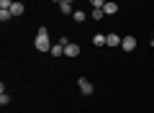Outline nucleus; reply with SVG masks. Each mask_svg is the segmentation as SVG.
<instances>
[{
  "label": "nucleus",
  "instance_id": "obj_1",
  "mask_svg": "<svg viewBox=\"0 0 154 113\" xmlns=\"http://www.w3.org/2000/svg\"><path fill=\"white\" fill-rule=\"evenodd\" d=\"M33 46H36L38 52H51V39H49V31H46V26H41V28H38Z\"/></svg>",
  "mask_w": 154,
  "mask_h": 113
},
{
  "label": "nucleus",
  "instance_id": "obj_2",
  "mask_svg": "<svg viewBox=\"0 0 154 113\" xmlns=\"http://www.w3.org/2000/svg\"><path fill=\"white\" fill-rule=\"evenodd\" d=\"M77 87H80V93H82V95H93V82L90 80H85V77H80V80H77Z\"/></svg>",
  "mask_w": 154,
  "mask_h": 113
},
{
  "label": "nucleus",
  "instance_id": "obj_3",
  "mask_svg": "<svg viewBox=\"0 0 154 113\" xmlns=\"http://www.w3.org/2000/svg\"><path fill=\"white\" fill-rule=\"evenodd\" d=\"M121 49H123V52H134V49H136V39H134V36H123Z\"/></svg>",
  "mask_w": 154,
  "mask_h": 113
},
{
  "label": "nucleus",
  "instance_id": "obj_4",
  "mask_svg": "<svg viewBox=\"0 0 154 113\" xmlns=\"http://www.w3.org/2000/svg\"><path fill=\"white\" fill-rule=\"evenodd\" d=\"M103 13H105V16H113V13H118V3H113V0H105Z\"/></svg>",
  "mask_w": 154,
  "mask_h": 113
},
{
  "label": "nucleus",
  "instance_id": "obj_5",
  "mask_svg": "<svg viewBox=\"0 0 154 113\" xmlns=\"http://www.w3.org/2000/svg\"><path fill=\"white\" fill-rule=\"evenodd\" d=\"M64 57H80V46H77V44H67L64 46Z\"/></svg>",
  "mask_w": 154,
  "mask_h": 113
},
{
  "label": "nucleus",
  "instance_id": "obj_6",
  "mask_svg": "<svg viewBox=\"0 0 154 113\" xmlns=\"http://www.w3.org/2000/svg\"><path fill=\"white\" fill-rule=\"evenodd\" d=\"M93 44H95V46H105V44H108V33H95Z\"/></svg>",
  "mask_w": 154,
  "mask_h": 113
},
{
  "label": "nucleus",
  "instance_id": "obj_7",
  "mask_svg": "<svg viewBox=\"0 0 154 113\" xmlns=\"http://www.w3.org/2000/svg\"><path fill=\"white\" fill-rule=\"evenodd\" d=\"M121 41H123V36H116V33H108V44H105V46H121Z\"/></svg>",
  "mask_w": 154,
  "mask_h": 113
},
{
  "label": "nucleus",
  "instance_id": "obj_8",
  "mask_svg": "<svg viewBox=\"0 0 154 113\" xmlns=\"http://www.w3.org/2000/svg\"><path fill=\"white\" fill-rule=\"evenodd\" d=\"M59 11L64 13V16H72V13H75V8H72V3H67V0H62V3H59Z\"/></svg>",
  "mask_w": 154,
  "mask_h": 113
},
{
  "label": "nucleus",
  "instance_id": "obj_9",
  "mask_svg": "<svg viewBox=\"0 0 154 113\" xmlns=\"http://www.w3.org/2000/svg\"><path fill=\"white\" fill-rule=\"evenodd\" d=\"M49 54H51V57H64V46H62V44H54Z\"/></svg>",
  "mask_w": 154,
  "mask_h": 113
},
{
  "label": "nucleus",
  "instance_id": "obj_10",
  "mask_svg": "<svg viewBox=\"0 0 154 113\" xmlns=\"http://www.w3.org/2000/svg\"><path fill=\"white\" fill-rule=\"evenodd\" d=\"M23 11H26V8H23V3H13V5H11V13H13V16H21Z\"/></svg>",
  "mask_w": 154,
  "mask_h": 113
},
{
  "label": "nucleus",
  "instance_id": "obj_11",
  "mask_svg": "<svg viewBox=\"0 0 154 113\" xmlns=\"http://www.w3.org/2000/svg\"><path fill=\"white\" fill-rule=\"evenodd\" d=\"M11 18H13V13L8 11V8H0V21L5 23V21H11Z\"/></svg>",
  "mask_w": 154,
  "mask_h": 113
},
{
  "label": "nucleus",
  "instance_id": "obj_12",
  "mask_svg": "<svg viewBox=\"0 0 154 113\" xmlns=\"http://www.w3.org/2000/svg\"><path fill=\"white\" fill-rule=\"evenodd\" d=\"M90 16H93L95 21H103V16H105V13H103V8H93V11H90Z\"/></svg>",
  "mask_w": 154,
  "mask_h": 113
},
{
  "label": "nucleus",
  "instance_id": "obj_13",
  "mask_svg": "<svg viewBox=\"0 0 154 113\" xmlns=\"http://www.w3.org/2000/svg\"><path fill=\"white\" fill-rule=\"evenodd\" d=\"M72 18H75L77 23H82L85 18H88V13H85V11H75V13H72Z\"/></svg>",
  "mask_w": 154,
  "mask_h": 113
},
{
  "label": "nucleus",
  "instance_id": "obj_14",
  "mask_svg": "<svg viewBox=\"0 0 154 113\" xmlns=\"http://www.w3.org/2000/svg\"><path fill=\"white\" fill-rule=\"evenodd\" d=\"M8 103H11V98H8V95H5V93H0V105L5 108V105H8Z\"/></svg>",
  "mask_w": 154,
  "mask_h": 113
},
{
  "label": "nucleus",
  "instance_id": "obj_15",
  "mask_svg": "<svg viewBox=\"0 0 154 113\" xmlns=\"http://www.w3.org/2000/svg\"><path fill=\"white\" fill-rule=\"evenodd\" d=\"M90 5H93V8H103L105 0H90Z\"/></svg>",
  "mask_w": 154,
  "mask_h": 113
},
{
  "label": "nucleus",
  "instance_id": "obj_16",
  "mask_svg": "<svg viewBox=\"0 0 154 113\" xmlns=\"http://www.w3.org/2000/svg\"><path fill=\"white\" fill-rule=\"evenodd\" d=\"M11 5H13V0H0V8H8L11 11Z\"/></svg>",
  "mask_w": 154,
  "mask_h": 113
},
{
  "label": "nucleus",
  "instance_id": "obj_17",
  "mask_svg": "<svg viewBox=\"0 0 154 113\" xmlns=\"http://www.w3.org/2000/svg\"><path fill=\"white\" fill-rule=\"evenodd\" d=\"M51 3H62V0H51Z\"/></svg>",
  "mask_w": 154,
  "mask_h": 113
},
{
  "label": "nucleus",
  "instance_id": "obj_18",
  "mask_svg": "<svg viewBox=\"0 0 154 113\" xmlns=\"http://www.w3.org/2000/svg\"><path fill=\"white\" fill-rule=\"evenodd\" d=\"M67 3H75V0H67Z\"/></svg>",
  "mask_w": 154,
  "mask_h": 113
}]
</instances>
